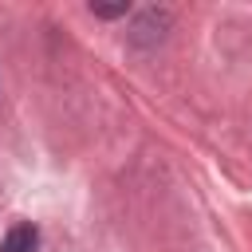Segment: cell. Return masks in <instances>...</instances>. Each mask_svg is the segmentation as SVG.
Returning <instances> with one entry per match:
<instances>
[{"mask_svg":"<svg viewBox=\"0 0 252 252\" xmlns=\"http://www.w3.org/2000/svg\"><path fill=\"white\" fill-rule=\"evenodd\" d=\"M35 248H39L35 224H16V228H8V236H4V244H0V252H35Z\"/></svg>","mask_w":252,"mask_h":252,"instance_id":"cell-1","label":"cell"},{"mask_svg":"<svg viewBox=\"0 0 252 252\" xmlns=\"http://www.w3.org/2000/svg\"><path fill=\"white\" fill-rule=\"evenodd\" d=\"M91 12L94 16H102V20H114V16H126L130 12V4L122 0V4H91Z\"/></svg>","mask_w":252,"mask_h":252,"instance_id":"cell-2","label":"cell"}]
</instances>
